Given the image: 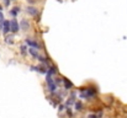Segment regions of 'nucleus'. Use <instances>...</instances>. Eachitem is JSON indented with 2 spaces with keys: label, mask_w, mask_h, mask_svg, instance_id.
<instances>
[{
  "label": "nucleus",
  "mask_w": 127,
  "mask_h": 118,
  "mask_svg": "<svg viewBox=\"0 0 127 118\" xmlns=\"http://www.w3.org/2000/svg\"><path fill=\"white\" fill-rule=\"evenodd\" d=\"M95 92H96V90H94L93 87L86 89L85 92H82V94H80V97H82V98H89V97H93V96L95 95Z\"/></svg>",
  "instance_id": "f257e3e1"
},
{
  "label": "nucleus",
  "mask_w": 127,
  "mask_h": 118,
  "mask_svg": "<svg viewBox=\"0 0 127 118\" xmlns=\"http://www.w3.org/2000/svg\"><path fill=\"white\" fill-rule=\"evenodd\" d=\"M19 30H20V26H19V22L16 21V19L11 20L10 21V31L14 32V33H16Z\"/></svg>",
  "instance_id": "f03ea898"
},
{
  "label": "nucleus",
  "mask_w": 127,
  "mask_h": 118,
  "mask_svg": "<svg viewBox=\"0 0 127 118\" xmlns=\"http://www.w3.org/2000/svg\"><path fill=\"white\" fill-rule=\"evenodd\" d=\"M1 24H2V32H4V35H7L10 32V21H7V20L5 21L4 20Z\"/></svg>",
  "instance_id": "7ed1b4c3"
},
{
  "label": "nucleus",
  "mask_w": 127,
  "mask_h": 118,
  "mask_svg": "<svg viewBox=\"0 0 127 118\" xmlns=\"http://www.w3.org/2000/svg\"><path fill=\"white\" fill-rule=\"evenodd\" d=\"M26 44H29L31 48H36V49H40V47H41L36 41H32V39H30V38L26 39Z\"/></svg>",
  "instance_id": "20e7f679"
},
{
  "label": "nucleus",
  "mask_w": 127,
  "mask_h": 118,
  "mask_svg": "<svg viewBox=\"0 0 127 118\" xmlns=\"http://www.w3.org/2000/svg\"><path fill=\"white\" fill-rule=\"evenodd\" d=\"M26 11H27V14H30L31 16H37V15H38V10H37L36 7H33V6H29V7L26 9Z\"/></svg>",
  "instance_id": "39448f33"
},
{
  "label": "nucleus",
  "mask_w": 127,
  "mask_h": 118,
  "mask_svg": "<svg viewBox=\"0 0 127 118\" xmlns=\"http://www.w3.org/2000/svg\"><path fill=\"white\" fill-rule=\"evenodd\" d=\"M19 26H20V28H21V30L27 31V30L30 28V22H29L27 20H21V24H20Z\"/></svg>",
  "instance_id": "423d86ee"
},
{
  "label": "nucleus",
  "mask_w": 127,
  "mask_h": 118,
  "mask_svg": "<svg viewBox=\"0 0 127 118\" xmlns=\"http://www.w3.org/2000/svg\"><path fill=\"white\" fill-rule=\"evenodd\" d=\"M20 12V7H17V6H15L11 11H10V14L12 15V16H17V14Z\"/></svg>",
  "instance_id": "0eeeda50"
},
{
  "label": "nucleus",
  "mask_w": 127,
  "mask_h": 118,
  "mask_svg": "<svg viewBox=\"0 0 127 118\" xmlns=\"http://www.w3.org/2000/svg\"><path fill=\"white\" fill-rule=\"evenodd\" d=\"M56 73H57V69H56L54 67H51V68L47 70V74H48V75H53V74H56Z\"/></svg>",
  "instance_id": "6e6552de"
},
{
  "label": "nucleus",
  "mask_w": 127,
  "mask_h": 118,
  "mask_svg": "<svg viewBox=\"0 0 127 118\" xmlns=\"http://www.w3.org/2000/svg\"><path fill=\"white\" fill-rule=\"evenodd\" d=\"M64 86H65V89H70V87L73 86V84H72V81H69L68 79H64Z\"/></svg>",
  "instance_id": "1a4fd4ad"
},
{
  "label": "nucleus",
  "mask_w": 127,
  "mask_h": 118,
  "mask_svg": "<svg viewBox=\"0 0 127 118\" xmlns=\"http://www.w3.org/2000/svg\"><path fill=\"white\" fill-rule=\"evenodd\" d=\"M30 53L32 54L33 58H38V57H40L38 53H37V50H35V48H30Z\"/></svg>",
  "instance_id": "9d476101"
},
{
  "label": "nucleus",
  "mask_w": 127,
  "mask_h": 118,
  "mask_svg": "<svg viewBox=\"0 0 127 118\" xmlns=\"http://www.w3.org/2000/svg\"><path fill=\"white\" fill-rule=\"evenodd\" d=\"M20 49H21V53L25 55V54H26V49H27V47L24 44V46H21V48H20Z\"/></svg>",
  "instance_id": "9b49d317"
},
{
  "label": "nucleus",
  "mask_w": 127,
  "mask_h": 118,
  "mask_svg": "<svg viewBox=\"0 0 127 118\" xmlns=\"http://www.w3.org/2000/svg\"><path fill=\"white\" fill-rule=\"evenodd\" d=\"M75 110H78V111L82 110V103H80V102H77V103H75Z\"/></svg>",
  "instance_id": "f8f14e48"
},
{
  "label": "nucleus",
  "mask_w": 127,
  "mask_h": 118,
  "mask_svg": "<svg viewBox=\"0 0 127 118\" xmlns=\"http://www.w3.org/2000/svg\"><path fill=\"white\" fill-rule=\"evenodd\" d=\"M5 41H6L7 43H10V44L12 43V38H11V37H6V38H5Z\"/></svg>",
  "instance_id": "ddd939ff"
},
{
  "label": "nucleus",
  "mask_w": 127,
  "mask_h": 118,
  "mask_svg": "<svg viewBox=\"0 0 127 118\" xmlns=\"http://www.w3.org/2000/svg\"><path fill=\"white\" fill-rule=\"evenodd\" d=\"M2 1H4V5L5 6H9L10 5V0H2Z\"/></svg>",
  "instance_id": "4468645a"
},
{
  "label": "nucleus",
  "mask_w": 127,
  "mask_h": 118,
  "mask_svg": "<svg viewBox=\"0 0 127 118\" xmlns=\"http://www.w3.org/2000/svg\"><path fill=\"white\" fill-rule=\"evenodd\" d=\"M2 21H4V15H2V12L0 11V24H1Z\"/></svg>",
  "instance_id": "2eb2a0df"
},
{
  "label": "nucleus",
  "mask_w": 127,
  "mask_h": 118,
  "mask_svg": "<svg viewBox=\"0 0 127 118\" xmlns=\"http://www.w3.org/2000/svg\"><path fill=\"white\" fill-rule=\"evenodd\" d=\"M89 118H96V115H90Z\"/></svg>",
  "instance_id": "dca6fc26"
},
{
  "label": "nucleus",
  "mask_w": 127,
  "mask_h": 118,
  "mask_svg": "<svg viewBox=\"0 0 127 118\" xmlns=\"http://www.w3.org/2000/svg\"><path fill=\"white\" fill-rule=\"evenodd\" d=\"M0 11H1V6H0Z\"/></svg>",
  "instance_id": "f3484780"
}]
</instances>
